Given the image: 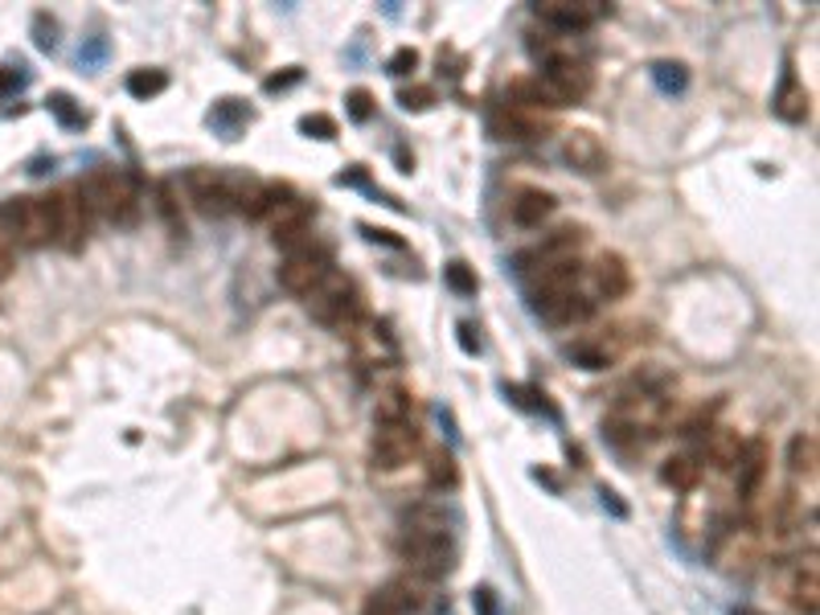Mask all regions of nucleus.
Wrapping results in <instances>:
<instances>
[{
	"label": "nucleus",
	"mask_w": 820,
	"mask_h": 615,
	"mask_svg": "<svg viewBox=\"0 0 820 615\" xmlns=\"http://www.w3.org/2000/svg\"><path fill=\"white\" fill-rule=\"evenodd\" d=\"M79 197L91 209V218L111 226H132L140 214V189L123 169H95L79 181Z\"/></svg>",
	"instance_id": "f257e3e1"
},
{
	"label": "nucleus",
	"mask_w": 820,
	"mask_h": 615,
	"mask_svg": "<svg viewBox=\"0 0 820 615\" xmlns=\"http://www.w3.org/2000/svg\"><path fill=\"white\" fill-rule=\"evenodd\" d=\"M0 239L41 251L53 242V205L50 197H9L0 202Z\"/></svg>",
	"instance_id": "f03ea898"
},
{
	"label": "nucleus",
	"mask_w": 820,
	"mask_h": 615,
	"mask_svg": "<svg viewBox=\"0 0 820 615\" xmlns=\"http://www.w3.org/2000/svg\"><path fill=\"white\" fill-rule=\"evenodd\" d=\"M308 312L321 321V325L337 328V333H353V328L361 325V316H365V304H361V291L358 284L349 279V275L333 272L321 284V288L312 291V296H304Z\"/></svg>",
	"instance_id": "7ed1b4c3"
},
{
	"label": "nucleus",
	"mask_w": 820,
	"mask_h": 615,
	"mask_svg": "<svg viewBox=\"0 0 820 615\" xmlns=\"http://www.w3.org/2000/svg\"><path fill=\"white\" fill-rule=\"evenodd\" d=\"M398 558L407 563L410 575H419V579H444L447 570L456 566V546H451V533H410L402 530L398 533Z\"/></svg>",
	"instance_id": "20e7f679"
},
{
	"label": "nucleus",
	"mask_w": 820,
	"mask_h": 615,
	"mask_svg": "<svg viewBox=\"0 0 820 615\" xmlns=\"http://www.w3.org/2000/svg\"><path fill=\"white\" fill-rule=\"evenodd\" d=\"M328 275H333V251H328V242L312 239L308 246H300V251H291V255L284 258L279 284H284V291H291V296H312Z\"/></svg>",
	"instance_id": "39448f33"
},
{
	"label": "nucleus",
	"mask_w": 820,
	"mask_h": 615,
	"mask_svg": "<svg viewBox=\"0 0 820 615\" xmlns=\"http://www.w3.org/2000/svg\"><path fill=\"white\" fill-rule=\"evenodd\" d=\"M50 205H53V242L67 255H79L86 246V234H91V209L83 205L74 185L50 193Z\"/></svg>",
	"instance_id": "423d86ee"
},
{
	"label": "nucleus",
	"mask_w": 820,
	"mask_h": 615,
	"mask_svg": "<svg viewBox=\"0 0 820 615\" xmlns=\"http://www.w3.org/2000/svg\"><path fill=\"white\" fill-rule=\"evenodd\" d=\"M419 456V431L414 423H377L374 447H370V460L377 472H398Z\"/></svg>",
	"instance_id": "0eeeda50"
},
{
	"label": "nucleus",
	"mask_w": 820,
	"mask_h": 615,
	"mask_svg": "<svg viewBox=\"0 0 820 615\" xmlns=\"http://www.w3.org/2000/svg\"><path fill=\"white\" fill-rule=\"evenodd\" d=\"M312 218H316V205L304 202V197H288V202L279 205L272 218H267V222H272L275 246H279L284 255L308 246V242L316 239V234H312Z\"/></svg>",
	"instance_id": "6e6552de"
},
{
	"label": "nucleus",
	"mask_w": 820,
	"mask_h": 615,
	"mask_svg": "<svg viewBox=\"0 0 820 615\" xmlns=\"http://www.w3.org/2000/svg\"><path fill=\"white\" fill-rule=\"evenodd\" d=\"M582 242H587L582 226H558V230H554V234H546V239L538 242V246L521 251V255H517V267H521L526 275H533V272H542V267L566 263V258H579Z\"/></svg>",
	"instance_id": "1a4fd4ad"
},
{
	"label": "nucleus",
	"mask_w": 820,
	"mask_h": 615,
	"mask_svg": "<svg viewBox=\"0 0 820 615\" xmlns=\"http://www.w3.org/2000/svg\"><path fill=\"white\" fill-rule=\"evenodd\" d=\"M542 83H546L554 107H570V102H582L587 95H591V86H595V74H591V67H587L582 58H566V62H554V67H546Z\"/></svg>",
	"instance_id": "9d476101"
},
{
	"label": "nucleus",
	"mask_w": 820,
	"mask_h": 615,
	"mask_svg": "<svg viewBox=\"0 0 820 615\" xmlns=\"http://www.w3.org/2000/svg\"><path fill=\"white\" fill-rule=\"evenodd\" d=\"M185 189L202 218H222V214L234 209L230 205V172L226 169H189Z\"/></svg>",
	"instance_id": "9b49d317"
},
{
	"label": "nucleus",
	"mask_w": 820,
	"mask_h": 615,
	"mask_svg": "<svg viewBox=\"0 0 820 615\" xmlns=\"http://www.w3.org/2000/svg\"><path fill=\"white\" fill-rule=\"evenodd\" d=\"M538 13V21L546 25V29H554V34H582V29H591L599 17H603V4H570V0H546V4H538L533 9Z\"/></svg>",
	"instance_id": "f8f14e48"
},
{
	"label": "nucleus",
	"mask_w": 820,
	"mask_h": 615,
	"mask_svg": "<svg viewBox=\"0 0 820 615\" xmlns=\"http://www.w3.org/2000/svg\"><path fill=\"white\" fill-rule=\"evenodd\" d=\"M582 279V263L579 258H566V263H554V267H542V272L530 275V291H533V304L542 300H558V296H570L579 291Z\"/></svg>",
	"instance_id": "ddd939ff"
},
{
	"label": "nucleus",
	"mask_w": 820,
	"mask_h": 615,
	"mask_svg": "<svg viewBox=\"0 0 820 615\" xmlns=\"http://www.w3.org/2000/svg\"><path fill=\"white\" fill-rule=\"evenodd\" d=\"M768 468H771L768 444H763V439H751V444L743 447V456H738V463H735V489L743 501H751V496L763 489Z\"/></svg>",
	"instance_id": "4468645a"
},
{
	"label": "nucleus",
	"mask_w": 820,
	"mask_h": 615,
	"mask_svg": "<svg viewBox=\"0 0 820 615\" xmlns=\"http://www.w3.org/2000/svg\"><path fill=\"white\" fill-rule=\"evenodd\" d=\"M591 284H595L599 300H624L628 288H632V272H628L624 255H615V251L599 255L595 267H591Z\"/></svg>",
	"instance_id": "2eb2a0df"
},
{
	"label": "nucleus",
	"mask_w": 820,
	"mask_h": 615,
	"mask_svg": "<svg viewBox=\"0 0 820 615\" xmlns=\"http://www.w3.org/2000/svg\"><path fill=\"white\" fill-rule=\"evenodd\" d=\"M563 156L575 172H603V165H607V148L599 144L595 132H570L563 144Z\"/></svg>",
	"instance_id": "dca6fc26"
},
{
	"label": "nucleus",
	"mask_w": 820,
	"mask_h": 615,
	"mask_svg": "<svg viewBox=\"0 0 820 615\" xmlns=\"http://www.w3.org/2000/svg\"><path fill=\"white\" fill-rule=\"evenodd\" d=\"M509 214L517 226H526V230H533V226H542L554 214V197H550L546 189H517L509 202Z\"/></svg>",
	"instance_id": "f3484780"
},
{
	"label": "nucleus",
	"mask_w": 820,
	"mask_h": 615,
	"mask_svg": "<svg viewBox=\"0 0 820 615\" xmlns=\"http://www.w3.org/2000/svg\"><path fill=\"white\" fill-rule=\"evenodd\" d=\"M792 603L800 615H817L820 612V566H817V550L800 558L796 566V579H792Z\"/></svg>",
	"instance_id": "a211bd4d"
},
{
	"label": "nucleus",
	"mask_w": 820,
	"mask_h": 615,
	"mask_svg": "<svg viewBox=\"0 0 820 615\" xmlns=\"http://www.w3.org/2000/svg\"><path fill=\"white\" fill-rule=\"evenodd\" d=\"M538 312H542V321H550V325H582V321H591L595 300H587L582 291H570V296H558V300H542Z\"/></svg>",
	"instance_id": "6ab92c4d"
},
{
	"label": "nucleus",
	"mask_w": 820,
	"mask_h": 615,
	"mask_svg": "<svg viewBox=\"0 0 820 615\" xmlns=\"http://www.w3.org/2000/svg\"><path fill=\"white\" fill-rule=\"evenodd\" d=\"M743 447H747V439L731 427H710V435H706V456H710L718 472H735Z\"/></svg>",
	"instance_id": "aec40b11"
},
{
	"label": "nucleus",
	"mask_w": 820,
	"mask_h": 615,
	"mask_svg": "<svg viewBox=\"0 0 820 615\" xmlns=\"http://www.w3.org/2000/svg\"><path fill=\"white\" fill-rule=\"evenodd\" d=\"M817 463H820L817 435H808V431L792 435V444H787V468H792V477L817 480Z\"/></svg>",
	"instance_id": "412c9836"
},
{
	"label": "nucleus",
	"mask_w": 820,
	"mask_h": 615,
	"mask_svg": "<svg viewBox=\"0 0 820 615\" xmlns=\"http://www.w3.org/2000/svg\"><path fill=\"white\" fill-rule=\"evenodd\" d=\"M615 353H619V341H615L612 333L607 337H587V341L570 345V358L579 361L582 370H607L615 361Z\"/></svg>",
	"instance_id": "4be33fe9"
},
{
	"label": "nucleus",
	"mask_w": 820,
	"mask_h": 615,
	"mask_svg": "<svg viewBox=\"0 0 820 615\" xmlns=\"http://www.w3.org/2000/svg\"><path fill=\"white\" fill-rule=\"evenodd\" d=\"M493 132L501 140H538L542 132H546V123L526 120V116H521L517 107H509V102H505V107H501V111L493 116Z\"/></svg>",
	"instance_id": "5701e85b"
},
{
	"label": "nucleus",
	"mask_w": 820,
	"mask_h": 615,
	"mask_svg": "<svg viewBox=\"0 0 820 615\" xmlns=\"http://www.w3.org/2000/svg\"><path fill=\"white\" fill-rule=\"evenodd\" d=\"M349 337L358 341V353H361L365 361H370V365H382V361H394V358H398V349H394V341H390V333H386V328H374V325H370L365 333H349Z\"/></svg>",
	"instance_id": "b1692460"
},
{
	"label": "nucleus",
	"mask_w": 820,
	"mask_h": 615,
	"mask_svg": "<svg viewBox=\"0 0 820 615\" xmlns=\"http://www.w3.org/2000/svg\"><path fill=\"white\" fill-rule=\"evenodd\" d=\"M451 517H447L439 505H414V509L402 517V530L410 533H451Z\"/></svg>",
	"instance_id": "393cba45"
},
{
	"label": "nucleus",
	"mask_w": 820,
	"mask_h": 615,
	"mask_svg": "<svg viewBox=\"0 0 820 615\" xmlns=\"http://www.w3.org/2000/svg\"><path fill=\"white\" fill-rule=\"evenodd\" d=\"M410 407H414V398L402 386L377 394V423H410Z\"/></svg>",
	"instance_id": "a878e982"
},
{
	"label": "nucleus",
	"mask_w": 820,
	"mask_h": 615,
	"mask_svg": "<svg viewBox=\"0 0 820 615\" xmlns=\"http://www.w3.org/2000/svg\"><path fill=\"white\" fill-rule=\"evenodd\" d=\"M701 477V463L694 460V456H673V460H665V468H661V480H665L668 489H682V493H689L694 484H698Z\"/></svg>",
	"instance_id": "bb28decb"
},
{
	"label": "nucleus",
	"mask_w": 820,
	"mask_h": 615,
	"mask_svg": "<svg viewBox=\"0 0 820 615\" xmlns=\"http://www.w3.org/2000/svg\"><path fill=\"white\" fill-rule=\"evenodd\" d=\"M156 209L172 234H185V218H181V197H177V181H160L156 185Z\"/></svg>",
	"instance_id": "cd10ccee"
},
{
	"label": "nucleus",
	"mask_w": 820,
	"mask_h": 615,
	"mask_svg": "<svg viewBox=\"0 0 820 615\" xmlns=\"http://www.w3.org/2000/svg\"><path fill=\"white\" fill-rule=\"evenodd\" d=\"M775 111L792 123L804 120V116H808V91H804L796 79H784V91H780V99H775Z\"/></svg>",
	"instance_id": "c85d7f7f"
},
{
	"label": "nucleus",
	"mask_w": 820,
	"mask_h": 615,
	"mask_svg": "<svg viewBox=\"0 0 820 615\" xmlns=\"http://www.w3.org/2000/svg\"><path fill=\"white\" fill-rule=\"evenodd\" d=\"M456 480H460L456 460H451L447 451H435V456L427 460V484L431 489H456Z\"/></svg>",
	"instance_id": "c756f323"
},
{
	"label": "nucleus",
	"mask_w": 820,
	"mask_h": 615,
	"mask_svg": "<svg viewBox=\"0 0 820 615\" xmlns=\"http://www.w3.org/2000/svg\"><path fill=\"white\" fill-rule=\"evenodd\" d=\"M165 86H169V74H165V70H136V74L128 79V91H132L136 99H153Z\"/></svg>",
	"instance_id": "7c9ffc66"
},
{
	"label": "nucleus",
	"mask_w": 820,
	"mask_h": 615,
	"mask_svg": "<svg viewBox=\"0 0 820 615\" xmlns=\"http://www.w3.org/2000/svg\"><path fill=\"white\" fill-rule=\"evenodd\" d=\"M652 79H656V86L668 91V95H673V91L682 95L685 86H689V70H685L682 62H656V67H652Z\"/></svg>",
	"instance_id": "2f4dec72"
},
{
	"label": "nucleus",
	"mask_w": 820,
	"mask_h": 615,
	"mask_svg": "<svg viewBox=\"0 0 820 615\" xmlns=\"http://www.w3.org/2000/svg\"><path fill=\"white\" fill-rule=\"evenodd\" d=\"M46 102H50V111L67 123V128H83V123H86V111H83V107H74V99H70V95H62V91H58V95H50Z\"/></svg>",
	"instance_id": "473e14b6"
},
{
	"label": "nucleus",
	"mask_w": 820,
	"mask_h": 615,
	"mask_svg": "<svg viewBox=\"0 0 820 615\" xmlns=\"http://www.w3.org/2000/svg\"><path fill=\"white\" fill-rule=\"evenodd\" d=\"M447 288L460 296H477V275L468 272V263H447Z\"/></svg>",
	"instance_id": "72a5a7b5"
},
{
	"label": "nucleus",
	"mask_w": 820,
	"mask_h": 615,
	"mask_svg": "<svg viewBox=\"0 0 820 615\" xmlns=\"http://www.w3.org/2000/svg\"><path fill=\"white\" fill-rule=\"evenodd\" d=\"M345 102H349V116H353L358 123H365L370 116H374V95H370L365 86H358V91H349V99H345Z\"/></svg>",
	"instance_id": "f704fd0d"
},
{
	"label": "nucleus",
	"mask_w": 820,
	"mask_h": 615,
	"mask_svg": "<svg viewBox=\"0 0 820 615\" xmlns=\"http://www.w3.org/2000/svg\"><path fill=\"white\" fill-rule=\"evenodd\" d=\"M398 102H402L407 111H427L431 102H435V91H431V86H410V91L398 95Z\"/></svg>",
	"instance_id": "c9c22d12"
},
{
	"label": "nucleus",
	"mask_w": 820,
	"mask_h": 615,
	"mask_svg": "<svg viewBox=\"0 0 820 615\" xmlns=\"http://www.w3.org/2000/svg\"><path fill=\"white\" fill-rule=\"evenodd\" d=\"M300 128H304L308 136H316V140H333V136H337V123L328 120V116H304V120H300Z\"/></svg>",
	"instance_id": "e433bc0d"
},
{
	"label": "nucleus",
	"mask_w": 820,
	"mask_h": 615,
	"mask_svg": "<svg viewBox=\"0 0 820 615\" xmlns=\"http://www.w3.org/2000/svg\"><path fill=\"white\" fill-rule=\"evenodd\" d=\"M410 70H419V50H410V46H402V50L390 58V74L394 79H407Z\"/></svg>",
	"instance_id": "4c0bfd02"
},
{
	"label": "nucleus",
	"mask_w": 820,
	"mask_h": 615,
	"mask_svg": "<svg viewBox=\"0 0 820 615\" xmlns=\"http://www.w3.org/2000/svg\"><path fill=\"white\" fill-rule=\"evenodd\" d=\"M34 34H37V46H41V50H53V46H58V25H53L46 13H37L34 17Z\"/></svg>",
	"instance_id": "58836bf2"
},
{
	"label": "nucleus",
	"mask_w": 820,
	"mask_h": 615,
	"mask_svg": "<svg viewBox=\"0 0 820 615\" xmlns=\"http://www.w3.org/2000/svg\"><path fill=\"white\" fill-rule=\"evenodd\" d=\"M477 612L480 615H501V612H496V595L489 591V587H480V591H477Z\"/></svg>",
	"instance_id": "ea45409f"
},
{
	"label": "nucleus",
	"mask_w": 820,
	"mask_h": 615,
	"mask_svg": "<svg viewBox=\"0 0 820 615\" xmlns=\"http://www.w3.org/2000/svg\"><path fill=\"white\" fill-rule=\"evenodd\" d=\"M460 333V345H463V353H480V341L472 337V325H460L456 328Z\"/></svg>",
	"instance_id": "a19ab883"
},
{
	"label": "nucleus",
	"mask_w": 820,
	"mask_h": 615,
	"mask_svg": "<svg viewBox=\"0 0 820 615\" xmlns=\"http://www.w3.org/2000/svg\"><path fill=\"white\" fill-rule=\"evenodd\" d=\"M361 230H365V239H370V242H386V246H402V242L394 239L390 230H370V226H361Z\"/></svg>",
	"instance_id": "79ce46f5"
},
{
	"label": "nucleus",
	"mask_w": 820,
	"mask_h": 615,
	"mask_svg": "<svg viewBox=\"0 0 820 615\" xmlns=\"http://www.w3.org/2000/svg\"><path fill=\"white\" fill-rule=\"evenodd\" d=\"M9 272H13V255H9V242L0 239V279H9Z\"/></svg>",
	"instance_id": "37998d69"
},
{
	"label": "nucleus",
	"mask_w": 820,
	"mask_h": 615,
	"mask_svg": "<svg viewBox=\"0 0 820 615\" xmlns=\"http://www.w3.org/2000/svg\"><path fill=\"white\" fill-rule=\"evenodd\" d=\"M99 58H102V41H91V46L79 53V62H86V67H91V62H99Z\"/></svg>",
	"instance_id": "c03bdc74"
},
{
	"label": "nucleus",
	"mask_w": 820,
	"mask_h": 615,
	"mask_svg": "<svg viewBox=\"0 0 820 615\" xmlns=\"http://www.w3.org/2000/svg\"><path fill=\"white\" fill-rule=\"evenodd\" d=\"M25 79H21L17 70H0V91H13V86H21Z\"/></svg>",
	"instance_id": "a18cd8bd"
},
{
	"label": "nucleus",
	"mask_w": 820,
	"mask_h": 615,
	"mask_svg": "<svg viewBox=\"0 0 820 615\" xmlns=\"http://www.w3.org/2000/svg\"><path fill=\"white\" fill-rule=\"evenodd\" d=\"M300 79V70H291V74H284V79H267V91H279V86H288Z\"/></svg>",
	"instance_id": "49530a36"
},
{
	"label": "nucleus",
	"mask_w": 820,
	"mask_h": 615,
	"mask_svg": "<svg viewBox=\"0 0 820 615\" xmlns=\"http://www.w3.org/2000/svg\"><path fill=\"white\" fill-rule=\"evenodd\" d=\"M731 615H759V612H751V607H735Z\"/></svg>",
	"instance_id": "de8ad7c7"
}]
</instances>
